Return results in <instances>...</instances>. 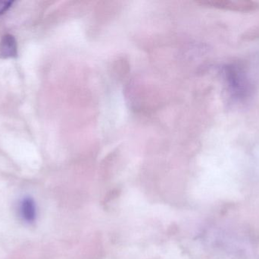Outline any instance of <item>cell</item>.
Returning a JSON list of instances; mask_svg holds the SVG:
<instances>
[{
  "instance_id": "cell-1",
  "label": "cell",
  "mask_w": 259,
  "mask_h": 259,
  "mask_svg": "<svg viewBox=\"0 0 259 259\" xmlns=\"http://www.w3.org/2000/svg\"><path fill=\"white\" fill-rule=\"evenodd\" d=\"M18 56V45L13 35L6 34L0 42V58L9 59Z\"/></svg>"
},
{
  "instance_id": "cell-2",
  "label": "cell",
  "mask_w": 259,
  "mask_h": 259,
  "mask_svg": "<svg viewBox=\"0 0 259 259\" xmlns=\"http://www.w3.org/2000/svg\"><path fill=\"white\" fill-rule=\"evenodd\" d=\"M19 212L21 218L26 223H33L36 217V205L34 201L30 197L24 198L20 205Z\"/></svg>"
},
{
  "instance_id": "cell-3",
  "label": "cell",
  "mask_w": 259,
  "mask_h": 259,
  "mask_svg": "<svg viewBox=\"0 0 259 259\" xmlns=\"http://www.w3.org/2000/svg\"><path fill=\"white\" fill-rule=\"evenodd\" d=\"M13 1H0V16L6 13L13 5Z\"/></svg>"
}]
</instances>
